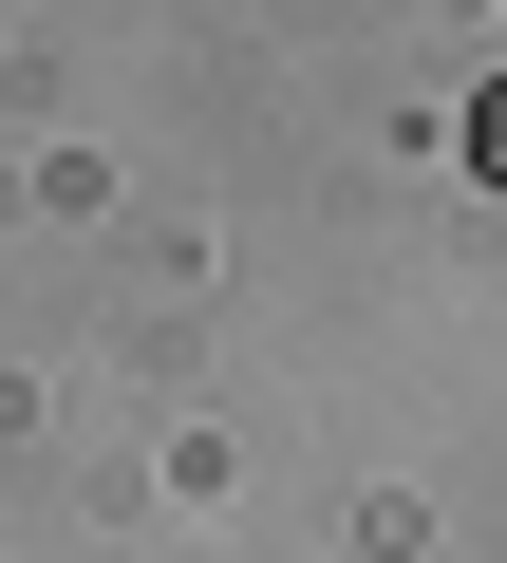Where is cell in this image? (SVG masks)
Masks as SVG:
<instances>
[{"mask_svg":"<svg viewBox=\"0 0 507 563\" xmlns=\"http://www.w3.org/2000/svg\"><path fill=\"white\" fill-rule=\"evenodd\" d=\"M470 169H488V188H507V76H488V95H470Z\"/></svg>","mask_w":507,"mask_h":563,"instance_id":"obj_1","label":"cell"}]
</instances>
